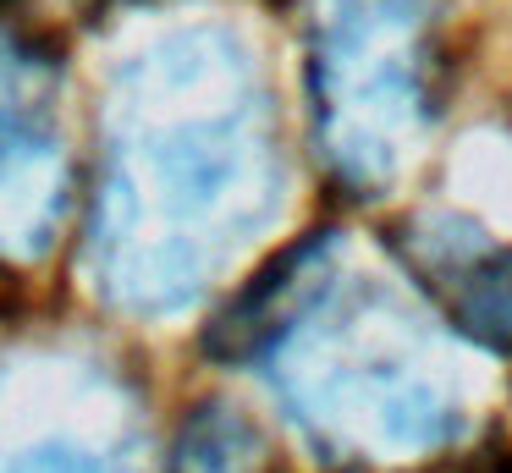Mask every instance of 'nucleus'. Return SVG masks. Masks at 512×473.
<instances>
[{
  "mask_svg": "<svg viewBox=\"0 0 512 473\" xmlns=\"http://www.w3.org/2000/svg\"><path fill=\"white\" fill-rule=\"evenodd\" d=\"M309 116L325 171L386 193L435 121L430 0H309Z\"/></svg>",
  "mask_w": 512,
  "mask_h": 473,
  "instance_id": "7ed1b4c3",
  "label": "nucleus"
},
{
  "mask_svg": "<svg viewBox=\"0 0 512 473\" xmlns=\"http://www.w3.org/2000/svg\"><path fill=\"white\" fill-rule=\"evenodd\" d=\"M6 435V429H0ZM0 473H133V457L116 435H89L67 418H39L23 435H6Z\"/></svg>",
  "mask_w": 512,
  "mask_h": 473,
  "instance_id": "0eeeda50",
  "label": "nucleus"
},
{
  "mask_svg": "<svg viewBox=\"0 0 512 473\" xmlns=\"http://www.w3.org/2000/svg\"><path fill=\"white\" fill-rule=\"evenodd\" d=\"M408 264L441 297L457 336L512 358V242L479 231L452 237V220H435V226H413Z\"/></svg>",
  "mask_w": 512,
  "mask_h": 473,
  "instance_id": "39448f33",
  "label": "nucleus"
},
{
  "mask_svg": "<svg viewBox=\"0 0 512 473\" xmlns=\"http://www.w3.org/2000/svg\"><path fill=\"white\" fill-rule=\"evenodd\" d=\"M226 363H259L287 418L342 473H397L463 429L452 363L408 303L347 275L336 231L287 248L210 330Z\"/></svg>",
  "mask_w": 512,
  "mask_h": 473,
  "instance_id": "f03ea898",
  "label": "nucleus"
},
{
  "mask_svg": "<svg viewBox=\"0 0 512 473\" xmlns=\"http://www.w3.org/2000/svg\"><path fill=\"white\" fill-rule=\"evenodd\" d=\"M171 473H281L265 429L232 402H199L177 429Z\"/></svg>",
  "mask_w": 512,
  "mask_h": 473,
  "instance_id": "423d86ee",
  "label": "nucleus"
},
{
  "mask_svg": "<svg viewBox=\"0 0 512 473\" xmlns=\"http://www.w3.org/2000/svg\"><path fill=\"white\" fill-rule=\"evenodd\" d=\"M78 165L61 121V55L0 17V270L50 259L72 220Z\"/></svg>",
  "mask_w": 512,
  "mask_h": 473,
  "instance_id": "20e7f679",
  "label": "nucleus"
},
{
  "mask_svg": "<svg viewBox=\"0 0 512 473\" xmlns=\"http://www.w3.org/2000/svg\"><path fill=\"white\" fill-rule=\"evenodd\" d=\"M276 209V105L232 28H171L116 66L83 226V275L105 308L182 314Z\"/></svg>",
  "mask_w": 512,
  "mask_h": 473,
  "instance_id": "f257e3e1",
  "label": "nucleus"
}]
</instances>
